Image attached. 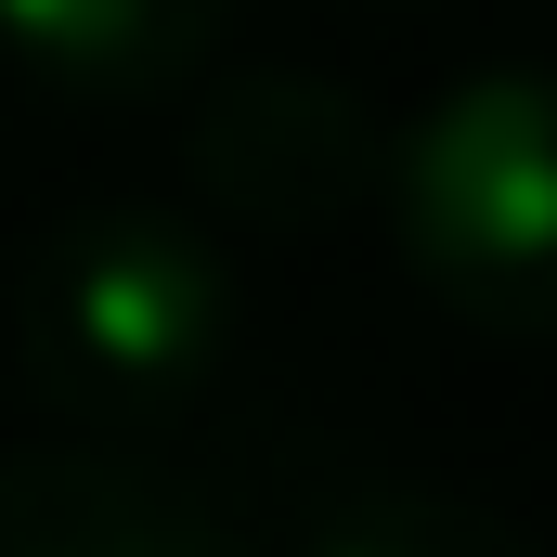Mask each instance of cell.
I'll return each instance as SVG.
<instances>
[{
  "label": "cell",
  "mask_w": 557,
  "mask_h": 557,
  "mask_svg": "<svg viewBox=\"0 0 557 557\" xmlns=\"http://www.w3.org/2000/svg\"><path fill=\"white\" fill-rule=\"evenodd\" d=\"M311 557H532L493 506L467 493H428V480H363L311 519Z\"/></svg>",
  "instance_id": "obj_6"
},
{
  "label": "cell",
  "mask_w": 557,
  "mask_h": 557,
  "mask_svg": "<svg viewBox=\"0 0 557 557\" xmlns=\"http://www.w3.org/2000/svg\"><path fill=\"white\" fill-rule=\"evenodd\" d=\"M13 350L26 389L91 441L182 428L234 376V260L169 195H91L26 247Z\"/></svg>",
  "instance_id": "obj_1"
},
{
  "label": "cell",
  "mask_w": 557,
  "mask_h": 557,
  "mask_svg": "<svg viewBox=\"0 0 557 557\" xmlns=\"http://www.w3.org/2000/svg\"><path fill=\"white\" fill-rule=\"evenodd\" d=\"M234 0H0V65L52 104H156L221 52Z\"/></svg>",
  "instance_id": "obj_5"
},
{
  "label": "cell",
  "mask_w": 557,
  "mask_h": 557,
  "mask_svg": "<svg viewBox=\"0 0 557 557\" xmlns=\"http://www.w3.org/2000/svg\"><path fill=\"white\" fill-rule=\"evenodd\" d=\"M0 557H234V532L117 441L0 454Z\"/></svg>",
  "instance_id": "obj_4"
},
{
  "label": "cell",
  "mask_w": 557,
  "mask_h": 557,
  "mask_svg": "<svg viewBox=\"0 0 557 557\" xmlns=\"http://www.w3.org/2000/svg\"><path fill=\"white\" fill-rule=\"evenodd\" d=\"M182 169L247 234H337V221L389 208V131L324 65H247V78H221L195 104V131H182Z\"/></svg>",
  "instance_id": "obj_3"
},
{
  "label": "cell",
  "mask_w": 557,
  "mask_h": 557,
  "mask_svg": "<svg viewBox=\"0 0 557 557\" xmlns=\"http://www.w3.org/2000/svg\"><path fill=\"white\" fill-rule=\"evenodd\" d=\"M389 234L480 337H557V65H480L389 143Z\"/></svg>",
  "instance_id": "obj_2"
}]
</instances>
